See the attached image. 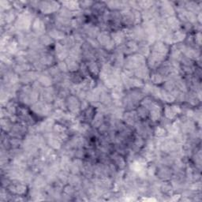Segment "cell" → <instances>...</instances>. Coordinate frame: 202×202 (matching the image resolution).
Returning <instances> with one entry per match:
<instances>
[{"mask_svg": "<svg viewBox=\"0 0 202 202\" xmlns=\"http://www.w3.org/2000/svg\"><path fill=\"white\" fill-rule=\"evenodd\" d=\"M88 70L89 72L91 73V74H98L99 72V69L98 67L97 64H96V62H90L89 65H88Z\"/></svg>", "mask_w": 202, "mask_h": 202, "instance_id": "5", "label": "cell"}, {"mask_svg": "<svg viewBox=\"0 0 202 202\" xmlns=\"http://www.w3.org/2000/svg\"><path fill=\"white\" fill-rule=\"evenodd\" d=\"M59 7V2H38V7H40L41 12L43 14H51L50 12H54L58 10L55 7Z\"/></svg>", "mask_w": 202, "mask_h": 202, "instance_id": "1", "label": "cell"}, {"mask_svg": "<svg viewBox=\"0 0 202 202\" xmlns=\"http://www.w3.org/2000/svg\"><path fill=\"white\" fill-rule=\"evenodd\" d=\"M151 79L152 80L153 83L160 84V83H162V81H163V76L159 74V73L158 74H153L151 77Z\"/></svg>", "mask_w": 202, "mask_h": 202, "instance_id": "6", "label": "cell"}, {"mask_svg": "<svg viewBox=\"0 0 202 202\" xmlns=\"http://www.w3.org/2000/svg\"><path fill=\"white\" fill-rule=\"evenodd\" d=\"M62 4L64 5V7L70 11H73V10H77L80 8V2H62Z\"/></svg>", "mask_w": 202, "mask_h": 202, "instance_id": "3", "label": "cell"}, {"mask_svg": "<svg viewBox=\"0 0 202 202\" xmlns=\"http://www.w3.org/2000/svg\"><path fill=\"white\" fill-rule=\"evenodd\" d=\"M67 105L68 108H69V109L70 110V111L72 113L76 112V111H78V110H79L80 108H81V104H80L79 101H78V99H77V98L74 97V96H70V97H69V101H68Z\"/></svg>", "mask_w": 202, "mask_h": 202, "instance_id": "2", "label": "cell"}, {"mask_svg": "<svg viewBox=\"0 0 202 202\" xmlns=\"http://www.w3.org/2000/svg\"><path fill=\"white\" fill-rule=\"evenodd\" d=\"M50 36L51 38H54V39H64L63 32L58 29H51L50 31Z\"/></svg>", "mask_w": 202, "mask_h": 202, "instance_id": "4", "label": "cell"}]
</instances>
